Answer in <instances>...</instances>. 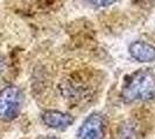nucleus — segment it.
Wrapping results in <instances>:
<instances>
[{"mask_svg":"<svg viewBox=\"0 0 155 139\" xmlns=\"http://www.w3.org/2000/svg\"><path fill=\"white\" fill-rule=\"evenodd\" d=\"M154 93L155 74L149 69H141L126 80L121 91V99L125 103H135L152 99Z\"/></svg>","mask_w":155,"mask_h":139,"instance_id":"nucleus-1","label":"nucleus"},{"mask_svg":"<svg viewBox=\"0 0 155 139\" xmlns=\"http://www.w3.org/2000/svg\"><path fill=\"white\" fill-rule=\"evenodd\" d=\"M25 102L23 92L14 85L0 91V121L12 122L20 115Z\"/></svg>","mask_w":155,"mask_h":139,"instance_id":"nucleus-2","label":"nucleus"},{"mask_svg":"<svg viewBox=\"0 0 155 139\" xmlns=\"http://www.w3.org/2000/svg\"><path fill=\"white\" fill-rule=\"evenodd\" d=\"M77 139H107V123L99 113H92L79 126Z\"/></svg>","mask_w":155,"mask_h":139,"instance_id":"nucleus-3","label":"nucleus"},{"mask_svg":"<svg viewBox=\"0 0 155 139\" xmlns=\"http://www.w3.org/2000/svg\"><path fill=\"white\" fill-rule=\"evenodd\" d=\"M41 119L50 129L64 131L75 122L74 117L68 114L58 110H45L41 114Z\"/></svg>","mask_w":155,"mask_h":139,"instance_id":"nucleus-4","label":"nucleus"},{"mask_svg":"<svg viewBox=\"0 0 155 139\" xmlns=\"http://www.w3.org/2000/svg\"><path fill=\"white\" fill-rule=\"evenodd\" d=\"M128 52L133 59L139 63H152L155 60V46L145 41H135L131 43Z\"/></svg>","mask_w":155,"mask_h":139,"instance_id":"nucleus-5","label":"nucleus"},{"mask_svg":"<svg viewBox=\"0 0 155 139\" xmlns=\"http://www.w3.org/2000/svg\"><path fill=\"white\" fill-rule=\"evenodd\" d=\"M89 1L97 7H107V6H111L112 4H114L118 0H89Z\"/></svg>","mask_w":155,"mask_h":139,"instance_id":"nucleus-6","label":"nucleus"},{"mask_svg":"<svg viewBox=\"0 0 155 139\" xmlns=\"http://www.w3.org/2000/svg\"><path fill=\"white\" fill-rule=\"evenodd\" d=\"M41 139H60L57 138V137H55V136H46V137H43V138Z\"/></svg>","mask_w":155,"mask_h":139,"instance_id":"nucleus-7","label":"nucleus"}]
</instances>
